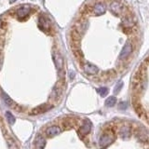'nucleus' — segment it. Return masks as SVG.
<instances>
[{
  "label": "nucleus",
  "instance_id": "nucleus-1",
  "mask_svg": "<svg viewBox=\"0 0 149 149\" xmlns=\"http://www.w3.org/2000/svg\"><path fill=\"white\" fill-rule=\"evenodd\" d=\"M70 48L78 69L95 83L128 70L141 44L136 14L124 0H88L70 28Z\"/></svg>",
  "mask_w": 149,
  "mask_h": 149
},
{
  "label": "nucleus",
  "instance_id": "nucleus-2",
  "mask_svg": "<svg viewBox=\"0 0 149 149\" xmlns=\"http://www.w3.org/2000/svg\"><path fill=\"white\" fill-rule=\"evenodd\" d=\"M99 147H149V132L132 121H110L102 129Z\"/></svg>",
  "mask_w": 149,
  "mask_h": 149
},
{
  "label": "nucleus",
  "instance_id": "nucleus-3",
  "mask_svg": "<svg viewBox=\"0 0 149 149\" xmlns=\"http://www.w3.org/2000/svg\"><path fill=\"white\" fill-rule=\"evenodd\" d=\"M130 101L135 114L149 127V52L132 76Z\"/></svg>",
  "mask_w": 149,
  "mask_h": 149
},
{
  "label": "nucleus",
  "instance_id": "nucleus-4",
  "mask_svg": "<svg viewBox=\"0 0 149 149\" xmlns=\"http://www.w3.org/2000/svg\"><path fill=\"white\" fill-rule=\"evenodd\" d=\"M31 7L29 5H23V6L19 7L16 10L15 14L18 19H25L26 17L29 16V14L31 12Z\"/></svg>",
  "mask_w": 149,
  "mask_h": 149
},
{
  "label": "nucleus",
  "instance_id": "nucleus-5",
  "mask_svg": "<svg viewBox=\"0 0 149 149\" xmlns=\"http://www.w3.org/2000/svg\"><path fill=\"white\" fill-rule=\"evenodd\" d=\"M1 96H2V99H3L4 102H5V104H6L8 106L11 107V108H13V109H16V108H17V104L13 102L12 99H10V97H9L8 95H7L5 92H2V93H1Z\"/></svg>",
  "mask_w": 149,
  "mask_h": 149
},
{
  "label": "nucleus",
  "instance_id": "nucleus-6",
  "mask_svg": "<svg viewBox=\"0 0 149 149\" xmlns=\"http://www.w3.org/2000/svg\"><path fill=\"white\" fill-rule=\"evenodd\" d=\"M47 144L46 142V139L44 138V136L42 134H38L37 137L36 138V141H35V147L37 148H44Z\"/></svg>",
  "mask_w": 149,
  "mask_h": 149
},
{
  "label": "nucleus",
  "instance_id": "nucleus-7",
  "mask_svg": "<svg viewBox=\"0 0 149 149\" xmlns=\"http://www.w3.org/2000/svg\"><path fill=\"white\" fill-rule=\"evenodd\" d=\"M6 116H7L8 121L9 124L12 125V124L15 123V118H14L13 115L10 113V112H7V113H6Z\"/></svg>",
  "mask_w": 149,
  "mask_h": 149
},
{
  "label": "nucleus",
  "instance_id": "nucleus-8",
  "mask_svg": "<svg viewBox=\"0 0 149 149\" xmlns=\"http://www.w3.org/2000/svg\"><path fill=\"white\" fill-rule=\"evenodd\" d=\"M14 1H16V0H10V2H11V3H13Z\"/></svg>",
  "mask_w": 149,
  "mask_h": 149
},
{
  "label": "nucleus",
  "instance_id": "nucleus-9",
  "mask_svg": "<svg viewBox=\"0 0 149 149\" xmlns=\"http://www.w3.org/2000/svg\"><path fill=\"white\" fill-rule=\"evenodd\" d=\"M0 26H1V22H0Z\"/></svg>",
  "mask_w": 149,
  "mask_h": 149
}]
</instances>
